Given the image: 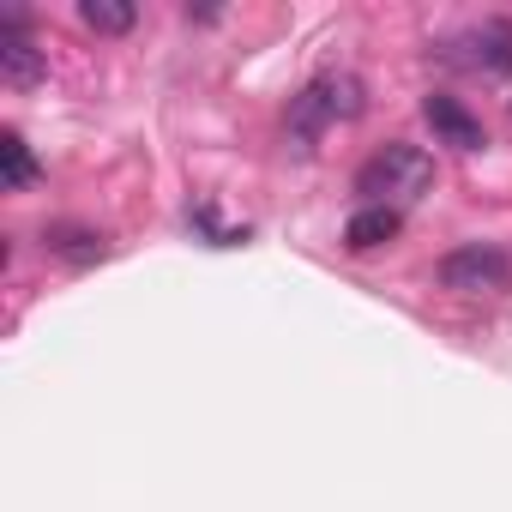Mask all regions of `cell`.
<instances>
[{"mask_svg": "<svg viewBox=\"0 0 512 512\" xmlns=\"http://www.w3.org/2000/svg\"><path fill=\"white\" fill-rule=\"evenodd\" d=\"M440 290H458V296H500L512 290V260L488 241H470V247H452L440 260Z\"/></svg>", "mask_w": 512, "mask_h": 512, "instance_id": "3957f363", "label": "cell"}, {"mask_svg": "<svg viewBox=\"0 0 512 512\" xmlns=\"http://www.w3.org/2000/svg\"><path fill=\"white\" fill-rule=\"evenodd\" d=\"M362 109H368V85H362L356 73H320V79H308L302 97L290 103V139L308 151L326 127L356 121Z\"/></svg>", "mask_w": 512, "mask_h": 512, "instance_id": "7a4b0ae2", "label": "cell"}, {"mask_svg": "<svg viewBox=\"0 0 512 512\" xmlns=\"http://www.w3.org/2000/svg\"><path fill=\"white\" fill-rule=\"evenodd\" d=\"M452 49H470L464 55V67H476V73H512V19H482L476 31H464Z\"/></svg>", "mask_w": 512, "mask_h": 512, "instance_id": "8992f818", "label": "cell"}, {"mask_svg": "<svg viewBox=\"0 0 512 512\" xmlns=\"http://www.w3.org/2000/svg\"><path fill=\"white\" fill-rule=\"evenodd\" d=\"M193 223L205 229V241H211V247H235V241H247V229H229V223H217L211 199H199V205H193Z\"/></svg>", "mask_w": 512, "mask_h": 512, "instance_id": "8fae6325", "label": "cell"}, {"mask_svg": "<svg viewBox=\"0 0 512 512\" xmlns=\"http://www.w3.org/2000/svg\"><path fill=\"white\" fill-rule=\"evenodd\" d=\"M37 181V157L25 145V133H0V187L7 193H25Z\"/></svg>", "mask_w": 512, "mask_h": 512, "instance_id": "30bf717a", "label": "cell"}, {"mask_svg": "<svg viewBox=\"0 0 512 512\" xmlns=\"http://www.w3.org/2000/svg\"><path fill=\"white\" fill-rule=\"evenodd\" d=\"M398 223H404V211H392V205H362V211L344 223V247H350V253H374V247H386V241L398 235Z\"/></svg>", "mask_w": 512, "mask_h": 512, "instance_id": "52a82bcc", "label": "cell"}, {"mask_svg": "<svg viewBox=\"0 0 512 512\" xmlns=\"http://www.w3.org/2000/svg\"><path fill=\"white\" fill-rule=\"evenodd\" d=\"M434 187V157L422 151V145H404V139H392L386 151H374L362 169H356V193L368 199V205H410V199H422Z\"/></svg>", "mask_w": 512, "mask_h": 512, "instance_id": "6da1fadb", "label": "cell"}, {"mask_svg": "<svg viewBox=\"0 0 512 512\" xmlns=\"http://www.w3.org/2000/svg\"><path fill=\"white\" fill-rule=\"evenodd\" d=\"M79 19L97 37H127L139 25V7H133V0H79Z\"/></svg>", "mask_w": 512, "mask_h": 512, "instance_id": "9c48e42d", "label": "cell"}, {"mask_svg": "<svg viewBox=\"0 0 512 512\" xmlns=\"http://www.w3.org/2000/svg\"><path fill=\"white\" fill-rule=\"evenodd\" d=\"M43 247L61 253L67 266H97L103 253H109V241H103L97 229H79V223H55V229H43Z\"/></svg>", "mask_w": 512, "mask_h": 512, "instance_id": "ba28073f", "label": "cell"}, {"mask_svg": "<svg viewBox=\"0 0 512 512\" xmlns=\"http://www.w3.org/2000/svg\"><path fill=\"white\" fill-rule=\"evenodd\" d=\"M43 73H49V55L37 49V37H25V13H7L0 19V79L13 91H31L43 85Z\"/></svg>", "mask_w": 512, "mask_h": 512, "instance_id": "277c9868", "label": "cell"}, {"mask_svg": "<svg viewBox=\"0 0 512 512\" xmlns=\"http://www.w3.org/2000/svg\"><path fill=\"white\" fill-rule=\"evenodd\" d=\"M422 121H428V127H434V139H440V145H452V151H482V145H488L482 121H476L458 97H446V91H428V97H422Z\"/></svg>", "mask_w": 512, "mask_h": 512, "instance_id": "5b68a950", "label": "cell"}]
</instances>
